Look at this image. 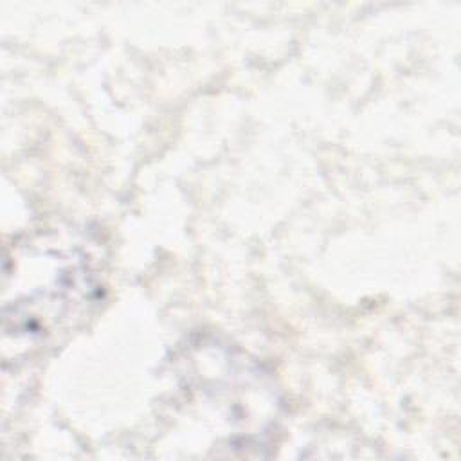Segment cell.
<instances>
[{
  "instance_id": "1",
  "label": "cell",
  "mask_w": 461,
  "mask_h": 461,
  "mask_svg": "<svg viewBox=\"0 0 461 461\" xmlns=\"http://www.w3.org/2000/svg\"><path fill=\"white\" fill-rule=\"evenodd\" d=\"M88 256L41 236L16 243L5 258L4 344L38 346L83 317L99 297Z\"/></svg>"
}]
</instances>
